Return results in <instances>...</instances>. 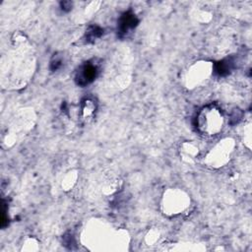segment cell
Masks as SVG:
<instances>
[{"instance_id": "1", "label": "cell", "mask_w": 252, "mask_h": 252, "mask_svg": "<svg viewBox=\"0 0 252 252\" xmlns=\"http://www.w3.org/2000/svg\"><path fill=\"white\" fill-rule=\"evenodd\" d=\"M222 124V113L215 105L204 106L196 116V128L203 135H216L220 131Z\"/></svg>"}, {"instance_id": "2", "label": "cell", "mask_w": 252, "mask_h": 252, "mask_svg": "<svg viewBox=\"0 0 252 252\" xmlns=\"http://www.w3.org/2000/svg\"><path fill=\"white\" fill-rule=\"evenodd\" d=\"M99 63L96 59L84 62L76 71L75 82L80 87H86L93 83L99 74Z\"/></svg>"}, {"instance_id": "3", "label": "cell", "mask_w": 252, "mask_h": 252, "mask_svg": "<svg viewBox=\"0 0 252 252\" xmlns=\"http://www.w3.org/2000/svg\"><path fill=\"white\" fill-rule=\"evenodd\" d=\"M139 20L132 11L125 12L118 21L117 26V34L120 37L128 36L133 30L138 26Z\"/></svg>"}, {"instance_id": "4", "label": "cell", "mask_w": 252, "mask_h": 252, "mask_svg": "<svg viewBox=\"0 0 252 252\" xmlns=\"http://www.w3.org/2000/svg\"><path fill=\"white\" fill-rule=\"evenodd\" d=\"M97 104L95 99L93 96H86L82 99L79 106L78 116L81 121L88 122L92 120L96 112Z\"/></svg>"}, {"instance_id": "5", "label": "cell", "mask_w": 252, "mask_h": 252, "mask_svg": "<svg viewBox=\"0 0 252 252\" xmlns=\"http://www.w3.org/2000/svg\"><path fill=\"white\" fill-rule=\"evenodd\" d=\"M234 68V60L233 58H225L220 62H218L215 66V71L219 76H226L231 72Z\"/></svg>"}, {"instance_id": "6", "label": "cell", "mask_w": 252, "mask_h": 252, "mask_svg": "<svg viewBox=\"0 0 252 252\" xmlns=\"http://www.w3.org/2000/svg\"><path fill=\"white\" fill-rule=\"evenodd\" d=\"M103 33V30L98 26H91L85 33V38L87 42H94Z\"/></svg>"}, {"instance_id": "7", "label": "cell", "mask_w": 252, "mask_h": 252, "mask_svg": "<svg viewBox=\"0 0 252 252\" xmlns=\"http://www.w3.org/2000/svg\"><path fill=\"white\" fill-rule=\"evenodd\" d=\"M63 62H64V59H63V56L60 55V54H54L53 57L51 58L50 60V70L52 72L54 71H57L59 70L62 66H63Z\"/></svg>"}]
</instances>
